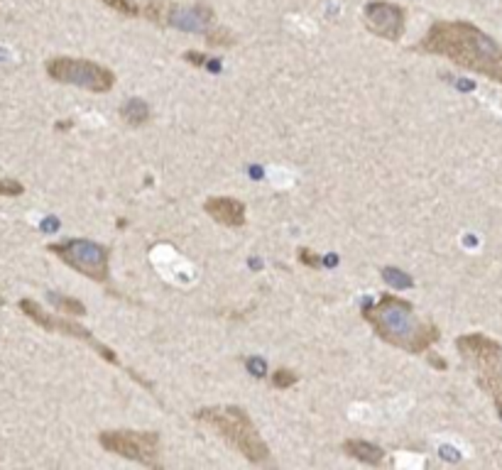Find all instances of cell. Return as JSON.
I'll list each match as a JSON object with an SVG mask.
<instances>
[{
  "label": "cell",
  "instance_id": "cell-1",
  "mask_svg": "<svg viewBox=\"0 0 502 470\" xmlns=\"http://www.w3.org/2000/svg\"><path fill=\"white\" fill-rule=\"evenodd\" d=\"M417 52L443 56L461 69L502 84V45L466 20H436L419 40Z\"/></svg>",
  "mask_w": 502,
  "mask_h": 470
},
{
  "label": "cell",
  "instance_id": "cell-2",
  "mask_svg": "<svg viewBox=\"0 0 502 470\" xmlns=\"http://www.w3.org/2000/svg\"><path fill=\"white\" fill-rule=\"evenodd\" d=\"M363 319L370 324L375 335L395 348L422 356L441 338V331L434 321H424L414 311V304L395 294H382L375 304L363 309Z\"/></svg>",
  "mask_w": 502,
  "mask_h": 470
},
{
  "label": "cell",
  "instance_id": "cell-3",
  "mask_svg": "<svg viewBox=\"0 0 502 470\" xmlns=\"http://www.w3.org/2000/svg\"><path fill=\"white\" fill-rule=\"evenodd\" d=\"M194 419L201 424L211 426L231 448H236L245 460L255 465L270 463V448H267L265 439L257 431L252 416L248 414L243 407L236 404H216L204 407V409L194 411Z\"/></svg>",
  "mask_w": 502,
  "mask_h": 470
},
{
  "label": "cell",
  "instance_id": "cell-4",
  "mask_svg": "<svg viewBox=\"0 0 502 470\" xmlns=\"http://www.w3.org/2000/svg\"><path fill=\"white\" fill-rule=\"evenodd\" d=\"M456 350L463 361L473 363L476 382L492 402L502 419V343L485 333H463L456 338Z\"/></svg>",
  "mask_w": 502,
  "mask_h": 470
},
{
  "label": "cell",
  "instance_id": "cell-5",
  "mask_svg": "<svg viewBox=\"0 0 502 470\" xmlns=\"http://www.w3.org/2000/svg\"><path fill=\"white\" fill-rule=\"evenodd\" d=\"M47 76L56 84H69L91 93H108L116 86V74L108 66L81 56H52L45 64Z\"/></svg>",
  "mask_w": 502,
  "mask_h": 470
},
{
  "label": "cell",
  "instance_id": "cell-6",
  "mask_svg": "<svg viewBox=\"0 0 502 470\" xmlns=\"http://www.w3.org/2000/svg\"><path fill=\"white\" fill-rule=\"evenodd\" d=\"M47 250L59 257L64 265H69L71 270L93 282L103 285L111 277V250L100 243H93L89 238H69V241L52 243L47 245Z\"/></svg>",
  "mask_w": 502,
  "mask_h": 470
},
{
  "label": "cell",
  "instance_id": "cell-7",
  "mask_svg": "<svg viewBox=\"0 0 502 470\" xmlns=\"http://www.w3.org/2000/svg\"><path fill=\"white\" fill-rule=\"evenodd\" d=\"M98 444L106 453L121 455V458L135 460L147 468H162L160 465V434L157 431H137V429H106L98 434Z\"/></svg>",
  "mask_w": 502,
  "mask_h": 470
},
{
  "label": "cell",
  "instance_id": "cell-8",
  "mask_svg": "<svg viewBox=\"0 0 502 470\" xmlns=\"http://www.w3.org/2000/svg\"><path fill=\"white\" fill-rule=\"evenodd\" d=\"M363 25L370 35L387 42H400L407 30V13L404 8L387 3V0H370L363 8Z\"/></svg>",
  "mask_w": 502,
  "mask_h": 470
},
{
  "label": "cell",
  "instance_id": "cell-9",
  "mask_svg": "<svg viewBox=\"0 0 502 470\" xmlns=\"http://www.w3.org/2000/svg\"><path fill=\"white\" fill-rule=\"evenodd\" d=\"M172 27L184 32H204L206 35L211 30V25L216 22V13H213L211 6L206 3H196L194 8H169V17H167Z\"/></svg>",
  "mask_w": 502,
  "mask_h": 470
},
{
  "label": "cell",
  "instance_id": "cell-10",
  "mask_svg": "<svg viewBox=\"0 0 502 470\" xmlns=\"http://www.w3.org/2000/svg\"><path fill=\"white\" fill-rule=\"evenodd\" d=\"M204 211L226 228H243L248 220L245 204L241 199H233V196H208L204 201Z\"/></svg>",
  "mask_w": 502,
  "mask_h": 470
},
{
  "label": "cell",
  "instance_id": "cell-11",
  "mask_svg": "<svg viewBox=\"0 0 502 470\" xmlns=\"http://www.w3.org/2000/svg\"><path fill=\"white\" fill-rule=\"evenodd\" d=\"M341 448H343V453H346L348 458H356L358 463L372 465V468L382 465V460H385V450H382L377 444H370V441L351 439V441H343Z\"/></svg>",
  "mask_w": 502,
  "mask_h": 470
},
{
  "label": "cell",
  "instance_id": "cell-12",
  "mask_svg": "<svg viewBox=\"0 0 502 470\" xmlns=\"http://www.w3.org/2000/svg\"><path fill=\"white\" fill-rule=\"evenodd\" d=\"M121 118L126 126L130 128H142L150 123L152 118V110H150V103H147L145 98H128L126 103L121 105Z\"/></svg>",
  "mask_w": 502,
  "mask_h": 470
},
{
  "label": "cell",
  "instance_id": "cell-13",
  "mask_svg": "<svg viewBox=\"0 0 502 470\" xmlns=\"http://www.w3.org/2000/svg\"><path fill=\"white\" fill-rule=\"evenodd\" d=\"M50 301L54 304L56 314H64V316H74V319H81V316H86V304L79 299H74V296H66V294H59V291H50Z\"/></svg>",
  "mask_w": 502,
  "mask_h": 470
},
{
  "label": "cell",
  "instance_id": "cell-14",
  "mask_svg": "<svg viewBox=\"0 0 502 470\" xmlns=\"http://www.w3.org/2000/svg\"><path fill=\"white\" fill-rule=\"evenodd\" d=\"M382 280L390 287H395V289H409V287L414 285L412 277H409L407 272L397 270V267H385V270H382Z\"/></svg>",
  "mask_w": 502,
  "mask_h": 470
},
{
  "label": "cell",
  "instance_id": "cell-15",
  "mask_svg": "<svg viewBox=\"0 0 502 470\" xmlns=\"http://www.w3.org/2000/svg\"><path fill=\"white\" fill-rule=\"evenodd\" d=\"M206 45L208 47H233L236 45V37H233V32L226 30V27H213V30L206 32Z\"/></svg>",
  "mask_w": 502,
  "mask_h": 470
},
{
  "label": "cell",
  "instance_id": "cell-16",
  "mask_svg": "<svg viewBox=\"0 0 502 470\" xmlns=\"http://www.w3.org/2000/svg\"><path fill=\"white\" fill-rule=\"evenodd\" d=\"M100 3H103V6H108L111 10L126 15V17H137L142 13L140 8L135 6V0H100Z\"/></svg>",
  "mask_w": 502,
  "mask_h": 470
},
{
  "label": "cell",
  "instance_id": "cell-17",
  "mask_svg": "<svg viewBox=\"0 0 502 470\" xmlns=\"http://www.w3.org/2000/svg\"><path fill=\"white\" fill-rule=\"evenodd\" d=\"M296 372L294 370H287V367H280V370L272 372V387L275 390H289L291 385H296Z\"/></svg>",
  "mask_w": 502,
  "mask_h": 470
},
{
  "label": "cell",
  "instance_id": "cell-18",
  "mask_svg": "<svg viewBox=\"0 0 502 470\" xmlns=\"http://www.w3.org/2000/svg\"><path fill=\"white\" fill-rule=\"evenodd\" d=\"M22 194H25V186H22L20 181L10 179V176H0V196L15 199V196H22Z\"/></svg>",
  "mask_w": 502,
  "mask_h": 470
},
{
  "label": "cell",
  "instance_id": "cell-19",
  "mask_svg": "<svg viewBox=\"0 0 502 470\" xmlns=\"http://www.w3.org/2000/svg\"><path fill=\"white\" fill-rule=\"evenodd\" d=\"M184 61L186 64H194V66H206V69H211V71L221 69L218 61H208V56L201 54V52H184Z\"/></svg>",
  "mask_w": 502,
  "mask_h": 470
},
{
  "label": "cell",
  "instance_id": "cell-20",
  "mask_svg": "<svg viewBox=\"0 0 502 470\" xmlns=\"http://www.w3.org/2000/svg\"><path fill=\"white\" fill-rule=\"evenodd\" d=\"M299 262L307 267H321V257L309 248H299Z\"/></svg>",
  "mask_w": 502,
  "mask_h": 470
},
{
  "label": "cell",
  "instance_id": "cell-21",
  "mask_svg": "<svg viewBox=\"0 0 502 470\" xmlns=\"http://www.w3.org/2000/svg\"><path fill=\"white\" fill-rule=\"evenodd\" d=\"M245 365H248V370H250L255 377H265L267 375V363L262 361V358H248Z\"/></svg>",
  "mask_w": 502,
  "mask_h": 470
},
{
  "label": "cell",
  "instance_id": "cell-22",
  "mask_svg": "<svg viewBox=\"0 0 502 470\" xmlns=\"http://www.w3.org/2000/svg\"><path fill=\"white\" fill-rule=\"evenodd\" d=\"M429 363H432L436 370H446V367H448V363L443 361V358H439L436 353H432V350H429Z\"/></svg>",
  "mask_w": 502,
  "mask_h": 470
},
{
  "label": "cell",
  "instance_id": "cell-23",
  "mask_svg": "<svg viewBox=\"0 0 502 470\" xmlns=\"http://www.w3.org/2000/svg\"><path fill=\"white\" fill-rule=\"evenodd\" d=\"M441 458H446V460H458L456 448H453V446H441Z\"/></svg>",
  "mask_w": 502,
  "mask_h": 470
}]
</instances>
